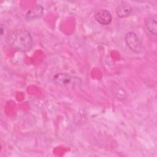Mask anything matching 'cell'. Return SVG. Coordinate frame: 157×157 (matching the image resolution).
I'll return each instance as SVG.
<instances>
[{
  "label": "cell",
  "instance_id": "obj_1",
  "mask_svg": "<svg viewBox=\"0 0 157 157\" xmlns=\"http://www.w3.org/2000/svg\"><path fill=\"white\" fill-rule=\"evenodd\" d=\"M6 40L13 48L21 52L29 51L33 44L31 34L25 29H16L10 32L6 37Z\"/></svg>",
  "mask_w": 157,
  "mask_h": 157
},
{
  "label": "cell",
  "instance_id": "obj_2",
  "mask_svg": "<svg viewBox=\"0 0 157 157\" xmlns=\"http://www.w3.org/2000/svg\"><path fill=\"white\" fill-rule=\"evenodd\" d=\"M53 82L63 87H75L81 83L79 78L65 73H58L53 77Z\"/></svg>",
  "mask_w": 157,
  "mask_h": 157
},
{
  "label": "cell",
  "instance_id": "obj_3",
  "mask_svg": "<svg viewBox=\"0 0 157 157\" xmlns=\"http://www.w3.org/2000/svg\"><path fill=\"white\" fill-rule=\"evenodd\" d=\"M124 40L128 47L134 52L139 53L142 50V44L139 37L133 32L128 33L124 37Z\"/></svg>",
  "mask_w": 157,
  "mask_h": 157
},
{
  "label": "cell",
  "instance_id": "obj_4",
  "mask_svg": "<svg viewBox=\"0 0 157 157\" xmlns=\"http://www.w3.org/2000/svg\"><path fill=\"white\" fill-rule=\"evenodd\" d=\"M94 17L95 20L101 25H107L112 21V15L106 9H99L94 12Z\"/></svg>",
  "mask_w": 157,
  "mask_h": 157
},
{
  "label": "cell",
  "instance_id": "obj_5",
  "mask_svg": "<svg viewBox=\"0 0 157 157\" xmlns=\"http://www.w3.org/2000/svg\"><path fill=\"white\" fill-rule=\"evenodd\" d=\"M44 13V8L40 5H36L30 8L25 15V18L28 21H32L40 18Z\"/></svg>",
  "mask_w": 157,
  "mask_h": 157
},
{
  "label": "cell",
  "instance_id": "obj_6",
  "mask_svg": "<svg viewBox=\"0 0 157 157\" xmlns=\"http://www.w3.org/2000/svg\"><path fill=\"white\" fill-rule=\"evenodd\" d=\"M132 12V7L126 3H122L116 9V13L119 18H124L129 15Z\"/></svg>",
  "mask_w": 157,
  "mask_h": 157
},
{
  "label": "cell",
  "instance_id": "obj_7",
  "mask_svg": "<svg viewBox=\"0 0 157 157\" xmlns=\"http://www.w3.org/2000/svg\"><path fill=\"white\" fill-rule=\"evenodd\" d=\"M156 20L155 17H148L145 20V26L148 32L156 36L157 34V29H156Z\"/></svg>",
  "mask_w": 157,
  "mask_h": 157
}]
</instances>
